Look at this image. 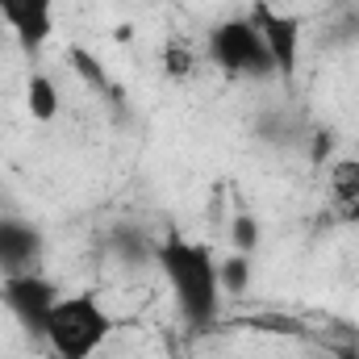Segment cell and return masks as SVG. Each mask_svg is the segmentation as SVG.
I'll use <instances>...</instances> for the list:
<instances>
[{"label": "cell", "instance_id": "5b68a950", "mask_svg": "<svg viewBox=\"0 0 359 359\" xmlns=\"http://www.w3.org/2000/svg\"><path fill=\"white\" fill-rule=\"evenodd\" d=\"M251 21L268 46V59H271V72L292 84L297 72H301V50H305V21L297 13H284L276 8L271 0H251Z\"/></svg>", "mask_w": 359, "mask_h": 359}, {"label": "cell", "instance_id": "5bb4252c", "mask_svg": "<svg viewBox=\"0 0 359 359\" xmlns=\"http://www.w3.org/2000/svg\"><path fill=\"white\" fill-rule=\"evenodd\" d=\"M72 63H76V72H84V76H88V84H92L96 92H104V96H117V88H109V84H104V72L96 67V59H92L88 50H72Z\"/></svg>", "mask_w": 359, "mask_h": 359}, {"label": "cell", "instance_id": "7c38bea8", "mask_svg": "<svg viewBox=\"0 0 359 359\" xmlns=\"http://www.w3.org/2000/svg\"><path fill=\"white\" fill-rule=\"evenodd\" d=\"M330 192L339 201V209L359 192V159H334L330 163Z\"/></svg>", "mask_w": 359, "mask_h": 359}, {"label": "cell", "instance_id": "30bf717a", "mask_svg": "<svg viewBox=\"0 0 359 359\" xmlns=\"http://www.w3.org/2000/svg\"><path fill=\"white\" fill-rule=\"evenodd\" d=\"M217 271H222V288H226V297H238V292L251 288L255 264H251V255L230 251V255H217Z\"/></svg>", "mask_w": 359, "mask_h": 359}, {"label": "cell", "instance_id": "52a82bcc", "mask_svg": "<svg viewBox=\"0 0 359 359\" xmlns=\"http://www.w3.org/2000/svg\"><path fill=\"white\" fill-rule=\"evenodd\" d=\"M42 251H46V238L29 217L0 213V276L34 271L42 264Z\"/></svg>", "mask_w": 359, "mask_h": 359}, {"label": "cell", "instance_id": "8fae6325", "mask_svg": "<svg viewBox=\"0 0 359 359\" xmlns=\"http://www.w3.org/2000/svg\"><path fill=\"white\" fill-rule=\"evenodd\" d=\"M259 243H264V226H259V217L247 213V209H238L234 222H230V251H238V255H255Z\"/></svg>", "mask_w": 359, "mask_h": 359}, {"label": "cell", "instance_id": "9c48e42d", "mask_svg": "<svg viewBox=\"0 0 359 359\" xmlns=\"http://www.w3.org/2000/svg\"><path fill=\"white\" fill-rule=\"evenodd\" d=\"M109 243H113V255L126 264H155V243L138 226H117Z\"/></svg>", "mask_w": 359, "mask_h": 359}, {"label": "cell", "instance_id": "6da1fadb", "mask_svg": "<svg viewBox=\"0 0 359 359\" xmlns=\"http://www.w3.org/2000/svg\"><path fill=\"white\" fill-rule=\"evenodd\" d=\"M155 268L163 271L168 292L180 309V322L188 330H213L226 305V288H222V271L217 255L209 243L168 234L155 243Z\"/></svg>", "mask_w": 359, "mask_h": 359}, {"label": "cell", "instance_id": "3957f363", "mask_svg": "<svg viewBox=\"0 0 359 359\" xmlns=\"http://www.w3.org/2000/svg\"><path fill=\"white\" fill-rule=\"evenodd\" d=\"M205 59L230 80H271L276 76L251 13H234V17L213 21L205 34Z\"/></svg>", "mask_w": 359, "mask_h": 359}, {"label": "cell", "instance_id": "8992f818", "mask_svg": "<svg viewBox=\"0 0 359 359\" xmlns=\"http://www.w3.org/2000/svg\"><path fill=\"white\" fill-rule=\"evenodd\" d=\"M59 4L63 0H0V25L21 46V55L46 50V42L55 38Z\"/></svg>", "mask_w": 359, "mask_h": 359}, {"label": "cell", "instance_id": "9a60e30c", "mask_svg": "<svg viewBox=\"0 0 359 359\" xmlns=\"http://www.w3.org/2000/svg\"><path fill=\"white\" fill-rule=\"evenodd\" d=\"M343 217H347L351 226H359V192L351 196V201H347V205H343Z\"/></svg>", "mask_w": 359, "mask_h": 359}, {"label": "cell", "instance_id": "4fadbf2b", "mask_svg": "<svg viewBox=\"0 0 359 359\" xmlns=\"http://www.w3.org/2000/svg\"><path fill=\"white\" fill-rule=\"evenodd\" d=\"M192 72H196V55H192V46H188V42H176V38L163 42V76L180 84V80H188Z\"/></svg>", "mask_w": 359, "mask_h": 359}, {"label": "cell", "instance_id": "ba28073f", "mask_svg": "<svg viewBox=\"0 0 359 359\" xmlns=\"http://www.w3.org/2000/svg\"><path fill=\"white\" fill-rule=\"evenodd\" d=\"M25 113H29L38 126L59 121V113H63V92L55 84V76L29 72V80H25Z\"/></svg>", "mask_w": 359, "mask_h": 359}, {"label": "cell", "instance_id": "277c9868", "mask_svg": "<svg viewBox=\"0 0 359 359\" xmlns=\"http://www.w3.org/2000/svg\"><path fill=\"white\" fill-rule=\"evenodd\" d=\"M63 288L59 280H50L46 271H17V276H0V305L13 313V322L29 334V339H46V322L50 309L59 305Z\"/></svg>", "mask_w": 359, "mask_h": 359}, {"label": "cell", "instance_id": "7a4b0ae2", "mask_svg": "<svg viewBox=\"0 0 359 359\" xmlns=\"http://www.w3.org/2000/svg\"><path fill=\"white\" fill-rule=\"evenodd\" d=\"M113 330H117V318L104 309V301L92 288H80L59 297L42 343L55 351V359H96V351L113 339Z\"/></svg>", "mask_w": 359, "mask_h": 359}]
</instances>
